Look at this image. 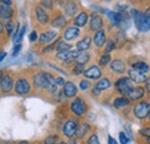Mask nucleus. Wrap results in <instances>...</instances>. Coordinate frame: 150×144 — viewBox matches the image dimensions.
Here are the masks:
<instances>
[{
    "label": "nucleus",
    "mask_w": 150,
    "mask_h": 144,
    "mask_svg": "<svg viewBox=\"0 0 150 144\" xmlns=\"http://www.w3.org/2000/svg\"><path fill=\"white\" fill-rule=\"evenodd\" d=\"M34 84L38 89H46V90H50L53 93L56 91H58L56 80H54V77L50 73L38 72L34 76Z\"/></svg>",
    "instance_id": "nucleus-1"
},
{
    "label": "nucleus",
    "mask_w": 150,
    "mask_h": 144,
    "mask_svg": "<svg viewBox=\"0 0 150 144\" xmlns=\"http://www.w3.org/2000/svg\"><path fill=\"white\" fill-rule=\"evenodd\" d=\"M131 14H132L133 20H134L135 27L137 28L139 31H142V32L149 31L150 30V16L146 15L144 13H142V12H140V11H136V9H132Z\"/></svg>",
    "instance_id": "nucleus-2"
},
{
    "label": "nucleus",
    "mask_w": 150,
    "mask_h": 144,
    "mask_svg": "<svg viewBox=\"0 0 150 144\" xmlns=\"http://www.w3.org/2000/svg\"><path fill=\"white\" fill-rule=\"evenodd\" d=\"M150 112V104L147 102H141L134 106V114L137 119L142 120L148 116Z\"/></svg>",
    "instance_id": "nucleus-3"
},
{
    "label": "nucleus",
    "mask_w": 150,
    "mask_h": 144,
    "mask_svg": "<svg viewBox=\"0 0 150 144\" xmlns=\"http://www.w3.org/2000/svg\"><path fill=\"white\" fill-rule=\"evenodd\" d=\"M132 88V81L128 77H121L115 82V89L124 96H127Z\"/></svg>",
    "instance_id": "nucleus-4"
},
{
    "label": "nucleus",
    "mask_w": 150,
    "mask_h": 144,
    "mask_svg": "<svg viewBox=\"0 0 150 144\" xmlns=\"http://www.w3.org/2000/svg\"><path fill=\"white\" fill-rule=\"evenodd\" d=\"M71 109L73 111L75 115L81 116L87 112V104L81 97H79L75 100H73V103L71 104Z\"/></svg>",
    "instance_id": "nucleus-5"
},
{
    "label": "nucleus",
    "mask_w": 150,
    "mask_h": 144,
    "mask_svg": "<svg viewBox=\"0 0 150 144\" xmlns=\"http://www.w3.org/2000/svg\"><path fill=\"white\" fill-rule=\"evenodd\" d=\"M15 91L18 95H27L30 92V84L25 78H19L15 83Z\"/></svg>",
    "instance_id": "nucleus-6"
},
{
    "label": "nucleus",
    "mask_w": 150,
    "mask_h": 144,
    "mask_svg": "<svg viewBox=\"0 0 150 144\" xmlns=\"http://www.w3.org/2000/svg\"><path fill=\"white\" fill-rule=\"evenodd\" d=\"M76 129H77V122L75 120H68L62 128V133L66 137H73L74 134L76 133Z\"/></svg>",
    "instance_id": "nucleus-7"
},
{
    "label": "nucleus",
    "mask_w": 150,
    "mask_h": 144,
    "mask_svg": "<svg viewBox=\"0 0 150 144\" xmlns=\"http://www.w3.org/2000/svg\"><path fill=\"white\" fill-rule=\"evenodd\" d=\"M79 51H66V52H58L57 53V59L59 60H62V61H71V60H74L77 58L79 55Z\"/></svg>",
    "instance_id": "nucleus-8"
},
{
    "label": "nucleus",
    "mask_w": 150,
    "mask_h": 144,
    "mask_svg": "<svg viewBox=\"0 0 150 144\" xmlns=\"http://www.w3.org/2000/svg\"><path fill=\"white\" fill-rule=\"evenodd\" d=\"M83 74H84V76L88 77V78L97 80V78H99V77L102 76V71H100V68L97 67V66H91V67H89L87 71H84Z\"/></svg>",
    "instance_id": "nucleus-9"
},
{
    "label": "nucleus",
    "mask_w": 150,
    "mask_h": 144,
    "mask_svg": "<svg viewBox=\"0 0 150 144\" xmlns=\"http://www.w3.org/2000/svg\"><path fill=\"white\" fill-rule=\"evenodd\" d=\"M64 93H65V96L67 97V98H72V97H74L76 96V93H77V88H76V85H75L73 82H66L65 84H64Z\"/></svg>",
    "instance_id": "nucleus-10"
},
{
    "label": "nucleus",
    "mask_w": 150,
    "mask_h": 144,
    "mask_svg": "<svg viewBox=\"0 0 150 144\" xmlns=\"http://www.w3.org/2000/svg\"><path fill=\"white\" fill-rule=\"evenodd\" d=\"M128 75H129V80H131L132 82H135V83H144L147 81L144 74H141V73L136 72L133 68L128 71Z\"/></svg>",
    "instance_id": "nucleus-11"
},
{
    "label": "nucleus",
    "mask_w": 150,
    "mask_h": 144,
    "mask_svg": "<svg viewBox=\"0 0 150 144\" xmlns=\"http://www.w3.org/2000/svg\"><path fill=\"white\" fill-rule=\"evenodd\" d=\"M143 95H144V89L142 87H137V88H132L127 93V97L129 98V100H137L142 98Z\"/></svg>",
    "instance_id": "nucleus-12"
},
{
    "label": "nucleus",
    "mask_w": 150,
    "mask_h": 144,
    "mask_svg": "<svg viewBox=\"0 0 150 144\" xmlns=\"http://www.w3.org/2000/svg\"><path fill=\"white\" fill-rule=\"evenodd\" d=\"M0 87H1L4 92H9L13 89V78L9 75H4L1 78Z\"/></svg>",
    "instance_id": "nucleus-13"
},
{
    "label": "nucleus",
    "mask_w": 150,
    "mask_h": 144,
    "mask_svg": "<svg viewBox=\"0 0 150 144\" xmlns=\"http://www.w3.org/2000/svg\"><path fill=\"white\" fill-rule=\"evenodd\" d=\"M111 69L114 73H118V74H122V73L126 72V65L122 60L120 59H115L111 62Z\"/></svg>",
    "instance_id": "nucleus-14"
},
{
    "label": "nucleus",
    "mask_w": 150,
    "mask_h": 144,
    "mask_svg": "<svg viewBox=\"0 0 150 144\" xmlns=\"http://www.w3.org/2000/svg\"><path fill=\"white\" fill-rule=\"evenodd\" d=\"M103 27V20L99 15L97 14H94L91 16V21H90V29L94 30V31H98L100 30Z\"/></svg>",
    "instance_id": "nucleus-15"
},
{
    "label": "nucleus",
    "mask_w": 150,
    "mask_h": 144,
    "mask_svg": "<svg viewBox=\"0 0 150 144\" xmlns=\"http://www.w3.org/2000/svg\"><path fill=\"white\" fill-rule=\"evenodd\" d=\"M79 36H80V30L76 27H69V28H67L66 31H65V34H64V37H65L66 40H73V39L77 38Z\"/></svg>",
    "instance_id": "nucleus-16"
},
{
    "label": "nucleus",
    "mask_w": 150,
    "mask_h": 144,
    "mask_svg": "<svg viewBox=\"0 0 150 144\" xmlns=\"http://www.w3.org/2000/svg\"><path fill=\"white\" fill-rule=\"evenodd\" d=\"M105 40H106V38H105V31L104 30L100 29V30L96 31L94 36V43L97 47H102L105 44Z\"/></svg>",
    "instance_id": "nucleus-17"
},
{
    "label": "nucleus",
    "mask_w": 150,
    "mask_h": 144,
    "mask_svg": "<svg viewBox=\"0 0 150 144\" xmlns=\"http://www.w3.org/2000/svg\"><path fill=\"white\" fill-rule=\"evenodd\" d=\"M57 37L56 31H46V32H43L40 37H39V44L40 45H44V44H47L50 43L52 39H54Z\"/></svg>",
    "instance_id": "nucleus-18"
},
{
    "label": "nucleus",
    "mask_w": 150,
    "mask_h": 144,
    "mask_svg": "<svg viewBox=\"0 0 150 144\" xmlns=\"http://www.w3.org/2000/svg\"><path fill=\"white\" fill-rule=\"evenodd\" d=\"M36 18L39 21V23H42V24H46L49 21V15L46 14V12L40 6L36 7Z\"/></svg>",
    "instance_id": "nucleus-19"
},
{
    "label": "nucleus",
    "mask_w": 150,
    "mask_h": 144,
    "mask_svg": "<svg viewBox=\"0 0 150 144\" xmlns=\"http://www.w3.org/2000/svg\"><path fill=\"white\" fill-rule=\"evenodd\" d=\"M90 45H91V38L89 36H86L83 39L76 43V47L79 51H86L90 47Z\"/></svg>",
    "instance_id": "nucleus-20"
},
{
    "label": "nucleus",
    "mask_w": 150,
    "mask_h": 144,
    "mask_svg": "<svg viewBox=\"0 0 150 144\" xmlns=\"http://www.w3.org/2000/svg\"><path fill=\"white\" fill-rule=\"evenodd\" d=\"M12 16H13V9L9 6L0 5V18L9 20Z\"/></svg>",
    "instance_id": "nucleus-21"
},
{
    "label": "nucleus",
    "mask_w": 150,
    "mask_h": 144,
    "mask_svg": "<svg viewBox=\"0 0 150 144\" xmlns=\"http://www.w3.org/2000/svg\"><path fill=\"white\" fill-rule=\"evenodd\" d=\"M88 22V14L86 12H82L80 13L74 20V23L76 27H84Z\"/></svg>",
    "instance_id": "nucleus-22"
},
{
    "label": "nucleus",
    "mask_w": 150,
    "mask_h": 144,
    "mask_svg": "<svg viewBox=\"0 0 150 144\" xmlns=\"http://www.w3.org/2000/svg\"><path fill=\"white\" fill-rule=\"evenodd\" d=\"M89 129H90V126L88 124H81V125H77V129H76L75 134L79 138H82L88 134Z\"/></svg>",
    "instance_id": "nucleus-23"
},
{
    "label": "nucleus",
    "mask_w": 150,
    "mask_h": 144,
    "mask_svg": "<svg viewBox=\"0 0 150 144\" xmlns=\"http://www.w3.org/2000/svg\"><path fill=\"white\" fill-rule=\"evenodd\" d=\"M132 67H133V69H135L136 72L141 73V74H146V73L149 72V66L143 61L135 62V64L132 65Z\"/></svg>",
    "instance_id": "nucleus-24"
},
{
    "label": "nucleus",
    "mask_w": 150,
    "mask_h": 144,
    "mask_svg": "<svg viewBox=\"0 0 150 144\" xmlns=\"http://www.w3.org/2000/svg\"><path fill=\"white\" fill-rule=\"evenodd\" d=\"M76 11H77V5L75 2H73V1L68 0L66 2V5H65V13H66V15L73 16L76 13Z\"/></svg>",
    "instance_id": "nucleus-25"
},
{
    "label": "nucleus",
    "mask_w": 150,
    "mask_h": 144,
    "mask_svg": "<svg viewBox=\"0 0 150 144\" xmlns=\"http://www.w3.org/2000/svg\"><path fill=\"white\" fill-rule=\"evenodd\" d=\"M131 103V100L126 97H118L114 103H113V106L115 108H121V107H125V106H128Z\"/></svg>",
    "instance_id": "nucleus-26"
},
{
    "label": "nucleus",
    "mask_w": 150,
    "mask_h": 144,
    "mask_svg": "<svg viewBox=\"0 0 150 144\" xmlns=\"http://www.w3.org/2000/svg\"><path fill=\"white\" fill-rule=\"evenodd\" d=\"M129 23H131L129 15L125 12H121V18H120V22H119L118 27H121L122 29H127V28H129Z\"/></svg>",
    "instance_id": "nucleus-27"
},
{
    "label": "nucleus",
    "mask_w": 150,
    "mask_h": 144,
    "mask_svg": "<svg viewBox=\"0 0 150 144\" xmlns=\"http://www.w3.org/2000/svg\"><path fill=\"white\" fill-rule=\"evenodd\" d=\"M96 87L99 89V90H108L110 87H111V82H110V80L109 78H102L97 84H96Z\"/></svg>",
    "instance_id": "nucleus-28"
},
{
    "label": "nucleus",
    "mask_w": 150,
    "mask_h": 144,
    "mask_svg": "<svg viewBox=\"0 0 150 144\" xmlns=\"http://www.w3.org/2000/svg\"><path fill=\"white\" fill-rule=\"evenodd\" d=\"M65 24H66V18H64L62 15L57 16V18L52 21V25H53L54 28H62Z\"/></svg>",
    "instance_id": "nucleus-29"
},
{
    "label": "nucleus",
    "mask_w": 150,
    "mask_h": 144,
    "mask_svg": "<svg viewBox=\"0 0 150 144\" xmlns=\"http://www.w3.org/2000/svg\"><path fill=\"white\" fill-rule=\"evenodd\" d=\"M89 59H90V55H89V54L86 53V52H82L81 54L77 55V58H76V64H79V65H84V64H87V62L89 61Z\"/></svg>",
    "instance_id": "nucleus-30"
},
{
    "label": "nucleus",
    "mask_w": 150,
    "mask_h": 144,
    "mask_svg": "<svg viewBox=\"0 0 150 144\" xmlns=\"http://www.w3.org/2000/svg\"><path fill=\"white\" fill-rule=\"evenodd\" d=\"M71 49H72V45L67 44V43H64V42H60L57 46L58 52H66V51H69Z\"/></svg>",
    "instance_id": "nucleus-31"
},
{
    "label": "nucleus",
    "mask_w": 150,
    "mask_h": 144,
    "mask_svg": "<svg viewBox=\"0 0 150 144\" xmlns=\"http://www.w3.org/2000/svg\"><path fill=\"white\" fill-rule=\"evenodd\" d=\"M114 47H115V43L110 39V40L106 43V46H105V50H104L105 54H110V52H112L113 50H114Z\"/></svg>",
    "instance_id": "nucleus-32"
},
{
    "label": "nucleus",
    "mask_w": 150,
    "mask_h": 144,
    "mask_svg": "<svg viewBox=\"0 0 150 144\" xmlns=\"http://www.w3.org/2000/svg\"><path fill=\"white\" fill-rule=\"evenodd\" d=\"M110 61H111L110 54H104V55L100 56V59H99V65H100V66H106Z\"/></svg>",
    "instance_id": "nucleus-33"
},
{
    "label": "nucleus",
    "mask_w": 150,
    "mask_h": 144,
    "mask_svg": "<svg viewBox=\"0 0 150 144\" xmlns=\"http://www.w3.org/2000/svg\"><path fill=\"white\" fill-rule=\"evenodd\" d=\"M57 141H58V136L57 135H50L47 136L45 140H44V144H57Z\"/></svg>",
    "instance_id": "nucleus-34"
},
{
    "label": "nucleus",
    "mask_w": 150,
    "mask_h": 144,
    "mask_svg": "<svg viewBox=\"0 0 150 144\" xmlns=\"http://www.w3.org/2000/svg\"><path fill=\"white\" fill-rule=\"evenodd\" d=\"M119 141H120V144H128L129 138L124 131H121V133H119Z\"/></svg>",
    "instance_id": "nucleus-35"
},
{
    "label": "nucleus",
    "mask_w": 150,
    "mask_h": 144,
    "mask_svg": "<svg viewBox=\"0 0 150 144\" xmlns=\"http://www.w3.org/2000/svg\"><path fill=\"white\" fill-rule=\"evenodd\" d=\"M87 144H99V140H98V136L96 134H91L87 141Z\"/></svg>",
    "instance_id": "nucleus-36"
},
{
    "label": "nucleus",
    "mask_w": 150,
    "mask_h": 144,
    "mask_svg": "<svg viewBox=\"0 0 150 144\" xmlns=\"http://www.w3.org/2000/svg\"><path fill=\"white\" fill-rule=\"evenodd\" d=\"M73 73H74L75 75H80V74L84 73V68H83V65H79V64H76V66H75L74 69H73Z\"/></svg>",
    "instance_id": "nucleus-37"
},
{
    "label": "nucleus",
    "mask_w": 150,
    "mask_h": 144,
    "mask_svg": "<svg viewBox=\"0 0 150 144\" xmlns=\"http://www.w3.org/2000/svg\"><path fill=\"white\" fill-rule=\"evenodd\" d=\"M89 87H90L89 81H87V80H82V81L80 82V89H81V90H87Z\"/></svg>",
    "instance_id": "nucleus-38"
},
{
    "label": "nucleus",
    "mask_w": 150,
    "mask_h": 144,
    "mask_svg": "<svg viewBox=\"0 0 150 144\" xmlns=\"http://www.w3.org/2000/svg\"><path fill=\"white\" fill-rule=\"evenodd\" d=\"M25 30H27V25H23L22 29L19 31V37H18V42H16V44H20V42L22 40V38H23V36H24V34H25Z\"/></svg>",
    "instance_id": "nucleus-39"
},
{
    "label": "nucleus",
    "mask_w": 150,
    "mask_h": 144,
    "mask_svg": "<svg viewBox=\"0 0 150 144\" xmlns=\"http://www.w3.org/2000/svg\"><path fill=\"white\" fill-rule=\"evenodd\" d=\"M14 27H15V24H14V22H12V21H9V22L6 24V29H7V32H8V35H11V34L13 32V30H14Z\"/></svg>",
    "instance_id": "nucleus-40"
},
{
    "label": "nucleus",
    "mask_w": 150,
    "mask_h": 144,
    "mask_svg": "<svg viewBox=\"0 0 150 144\" xmlns=\"http://www.w3.org/2000/svg\"><path fill=\"white\" fill-rule=\"evenodd\" d=\"M140 135L143 136V137H147L149 138L150 137V128H143L140 130Z\"/></svg>",
    "instance_id": "nucleus-41"
},
{
    "label": "nucleus",
    "mask_w": 150,
    "mask_h": 144,
    "mask_svg": "<svg viewBox=\"0 0 150 144\" xmlns=\"http://www.w3.org/2000/svg\"><path fill=\"white\" fill-rule=\"evenodd\" d=\"M21 49H22L21 44H16V45L14 46V49H13V53H12V55H13V56H16V55H18V54L20 53Z\"/></svg>",
    "instance_id": "nucleus-42"
},
{
    "label": "nucleus",
    "mask_w": 150,
    "mask_h": 144,
    "mask_svg": "<svg viewBox=\"0 0 150 144\" xmlns=\"http://www.w3.org/2000/svg\"><path fill=\"white\" fill-rule=\"evenodd\" d=\"M125 131H126L125 134H126V135L128 136V138L131 140L132 137H133V133H132L131 126H128V125H126V126H125Z\"/></svg>",
    "instance_id": "nucleus-43"
},
{
    "label": "nucleus",
    "mask_w": 150,
    "mask_h": 144,
    "mask_svg": "<svg viewBox=\"0 0 150 144\" xmlns=\"http://www.w3.org/2000/svg\"><path fill=\"white\" fill-rule=\"evenodd\" d=\"M42 5L46 8H51L52 7V0H42Z\"/></svg>",
    "instance_id": "nucleus-44"
},
{
    "label": "nucleus",
    "mask_w": 150,
    "mask_h": 144,
    "mask_svg": "<svg viewBox=\"0 0 150 144\" xmlns=\"http://www.w3.org/2000/svg\"><path fill=\"white\" fill-rule=\"evenodd\" d=\"M117 40L125 43V34H124V32H118V34H117Z\"/></svg>",
    "instance_id": "nucleus-45"
},
{
    "label": "nucleus",
    "mask_w": 150,
    "mask_h": 144,
    "mask_svg": "<svg viewBox=\"0 0 150 144\" xmlns=\"http://www.w3.org/2000/svg\"><path fill=\"white\" fill-rule=\"evenodd\" d=\"M37 39V32L36 31H33L31 34H30V36H29V40L30 42H35Z\"/></svg>",
    "instance_id": "nucleus-46"
},
{
    "label": "nucleus",
    "mask_w": 150,
    "mask_h": 144,
    "mask_svg": "<svg viewBox=\"0 0 150 144\" xmlns=\"http://www.w3.org/2000/svg\"><path fill=\"white\" fill-rule=\"evenodd\" d=\"M56 84L57 85H64V84H65L64 78H62V77H58V78L56 80Z\"/></svg>",
    "instance_id": "nucleus-47"
},
{
    "label": "nucleus",
    "mask_w": 150,
    "mask_h": 144,
    "mask_svg": "<svg viewBox=\"0 0 150 144\" xmlns=\"http://www.w3.org/2000/svg\"><path fill=\"white\" fill-rule=\"evenodd\" d=\"M115 9H117L119 13H121V12H125V11H126V6H120V5H118V6L115 7Z\"/></svg>",
    "instance_id": "nucleus-48"
},
{
    "label": "nucleus",
    "mask_w": 150,
    "mask_h": 144,
    "mask_svg": "<svg viewBox=\"0 0 150 144\" xmlns=\"http://www.w3.org/2000/svg\"><path fill=\"white\" fill-rule=\"evenodd\" d=\"M146 88H147L148 92L150 93V76L147 78V81H146Z\"/></svg>",
    "instance_id": "nucleus-49"
},
{
    "label": "nucleus",
    "mask_w": 150,
    "mask_h": 144,
    "mask_svg": "<svg viewBox=\"0 0 150 144\" xmlns=\"http://www.w3.org/2000/svg\"><path fill=\"white\" fill-rule=\"evenodd\" d=\"M93 93H94L95 96H98V95L100 93V90H99V89H98V88H97V87L95 85L94 89H93Z\"/></svg>",
    "instance_id": "nucleus-50"
},
{
    "label": "nucleus",
    "mask_w": 150,
    "mask_h": 144,
    "mask_svg": "<svg viewBox=\"0 0 150 144\" xmlns=\"http://www.w3.org/2000/svg\"><path fill=\"white\" fill-rule=\"evenodd\" d=\"M5 56H6V52H5L4 50H1V51H0V62L5 59Z\"/></svg>",
    "instance_id": "nucleus-51"
},
{
    "label": "nucleus",
    "mask_w": 150,
    "mask_h": 144,
    "mask_svg": "<svg viewBox=\"0 0 150 144\" xmlns=\"http://www.w3.org/2000/svg\"><path fill=\"white\" fill-rule=\"evenodd\" d=\"M109 144H118V142L113 138L112 136H109Z\"/></svg>",
    "instance_id": "nucleus-52"
},
{
    "label": "nucleus",
    "mask_w": 150,
    "mask_h": 144,
    "mask_svg": "<svg viewBox=\"0 0 150 144\" xmlns=\"http://www.w3.org/2000/svg\"><path fill=\"white\" fill-rule=\"evenodd\" d=\"M0 1L6 6H11V4H12V0H0Z\"/></svg>",
    "instance_id": "nucleus-53"
},
{
    "label": "nucleus",
    "mask_w": 150,
    "mask_h": 144,
    "mask_svg": "<svg viewBox=\"0 0 150 144\" xmlns=\"http://www.w3.org/2000/svg\"><path fill=\"white\" fill-rule=\"evenodd\" d=\"M67 144H76V138L71 137V138H69V142H68Z\"/></svg>",
    "instance_id": "nucleus-54"
},
{
    "label": "nucleus",
    "mask_w": 150,
    "mask_h": 144,
    "mask_svg": "<svg viewBox=\"0 0 150 144\" xmlns=\"http://www.w3.org/2000/svg\"><path fill=\"white\" fill-rule=\"evenodd\" d=\"M18 144H30L28 141H20V142H18Z\"/></svg>",
    "instance_id": "nucleus-55"
},
{
    "label": "nucleus",
    "mask_w": 150,
    "mask_h": 144,
    "mask_svg": "<svg viewBox=\"0 0 150 144\" xmlns=\"http://www.w3.org/2000/svg\"><path fill=\"white\" fill-rule=\"evenodd\" d=\"M144 14H146V15H148V16H150V8L146 12V13H144Z\"/></svg>",
    "instance_id": "nucleus-56"
},
{
    "label": "nucleus",
    "mask_w": 150,
    "mask_h": 144,
    "mask_svg": "<svg viewBox=\"0 0 150 144\" xmlns=\"http://www.w3.org/2000/svg\"><path fill=\"white\" fill-rule=\"evenodd\" d=\"M2 76H4V74H2V72L0 71V83H1V78H2Z\"/></svg>",
    "instance_id": "nucleus-57"
},
{
    "label": "nucleus",
    "mask_w": 150,
    "mask_h": 144,
    "mask_svg": "<svg viewBox=\"0 0 150 144\" xmlns=\"http://www.w3.org/2000/svg\"><path fill=\"white\" fill-rule=\"evenodd\" d=\"M2 30H4V28H2V24H1V23H0V34H1V32H2Z\"/></svg>",
    "instance_id": "nucleus-58"
},
{
    "label": "nucleus",
    "mask_w": 150,
    "mask_h": 144,
    "mask_svg": "<svg viewBox=\"0 0 150 144\" xmlns=\"http://www.w3.org/2000/svg\"><path fill=\"white\" fill-rule=\"evenodd\" d=\"M57 144H67V143H66V142H64V141H60L59 143H57Z\"/></svg>",
    "instance_id": "nucleus-59"
},
{
    "label": "nucleus",
    "mask_w": 150,
    "mask_h": 144,
    "mask_svg": "<svg viewBox=\"0 0 150 144\" xmlns=\"http://www.w3.org/2000/svg\"><path fill=\"white\" fill-rule=\"evenodd\" d=\"M146 142H147V144H150V137L149 138H147V141H146Z\"/></svg>",
    "instance_id": "nucleus-60"
},
{
    "label": "nucleus",
    "mask_w": 150,
    "mask_h": 144,
    "mask_svg": "<svg viewBox=\"0 0 150 144\" xmlns=\"http://www.w3.org/2000/svg\"><path fill=\"white\" fill-rule=\"evenodd\" d=\"M148 115H149V116H150V112H149V114H148Z\"/></svg>",
    "instance_id": "nucleus-61"
}]
</instances>
